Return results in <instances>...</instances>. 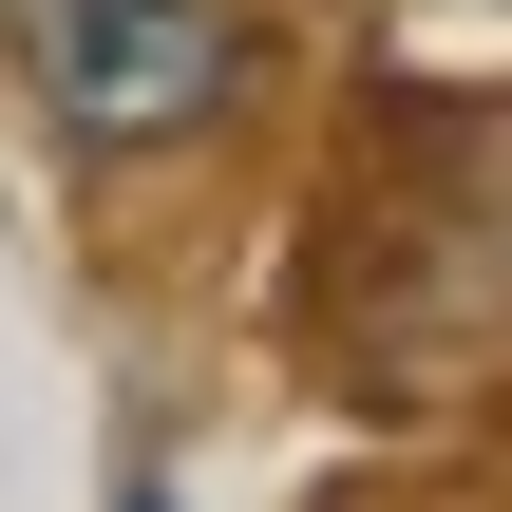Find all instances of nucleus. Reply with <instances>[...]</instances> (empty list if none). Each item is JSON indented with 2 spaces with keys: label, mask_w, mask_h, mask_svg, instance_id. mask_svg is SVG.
Instances as JSON below:
<instances>
[{
  "label": "nucleus",
  "mask_w": 512,
  "mask_h": 512,
  "mask_svg": "<svg viewBox=\"0 0 512 512\" xmlns=\"http://www.w3.org/2000/svg\"><path fill=\"white\" fill-rule=\"evenodd\" d=\"M0 38H19V76H38V114L76 152H171L247 76L228 0H0Z\"/></svg>",
  "instance_id": "obj_1"
}]
</instances>
